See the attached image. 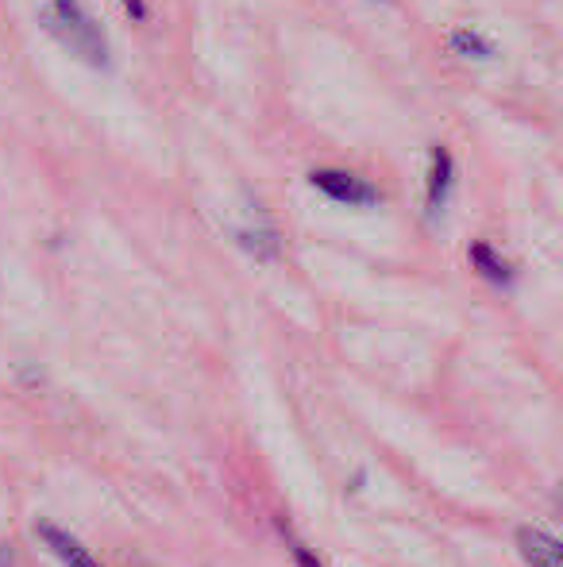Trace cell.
Instances as JSON below:
<instances>
[{"instance_id": "cell-1", "label": "cell", "mask_w": 563, "mask_h": 567, "mask_svg": "<svg viewBox=\"0 0 563 567\" xmlns=\"http://www.w3.org/2000/svg\"><path fill=\"white\" fill-rule=\"evenodd\" d=\"M39 20L70 54H77L90 66H108V35L93 23L82 0H46Z\"/></svg>"}, {"instance_id": "cell-2", "label": "cell", "mask_w": 563, "mask_h": 567, "mask_svg": "<svg viewBox=\"0 0 563 567\" xmlns=\"http://www.w3.org/2000/svg\"><path fill=\"white\" fill-rule=\"evenodd\" d=\"M309 186L321 189L329 202L347 205V209H371V205L383 202V189L371 186L367 178L352 171H336V166H321V171H309Z\"/></svg>"}, {"instance_id": "cell-3", "label": "cell", "mask_w": 563, "mask_h": 567, "mask_svg": "<svg viewBox=\"0 0 563 567\" xmlns=\"http://www.w3.org/2000/svg\"><path fill=\"white\" fill-rule=\"evenodd\" d=\"M451 182H456V158H451L448 147L436 143L428 151V186H425V213L428 217H440L444 205H448Z\"/></svg>"}, {"instance_id": "cell-4", "label": "cell", "mask_w": 563, "mask_h": 567, "mask_svg": "<svg viewBox=\"0 0 563 567\" xmlns=\"http://www.w3.org/2000/svg\"><path fill=\"white\" fill-rule=\"evenodd\" d=\"M35 533L43 537V545L54 553V560H59L62 567H105L97 560V556L90 553V548L82 545V540L74 537V533H66V529H59L54 522H39L35 525Z\"/></svg>"}, {"instance_id": "cell-5", "label": "cell", "mask_w": 563, "mask_h": 567, "mask_svg": "<svg viewBox=\"0 0 563 567\" xmlns=\"http://www.w3.org/2000/svg\"><path fill=\"white\" fill-rule=\"evenodd\" d=\"M518 553L529 567H563V548L556 533L536 529V525H521L518 529Z\"/></svg>"}, {"instance_id": "cell-6", "label": "cell", "mask_w": 563, "mask_h": 567, "mask_svg": "<svg viewBox=\"0 0 563 567\" xmlns=\"http://www.w3.org/2000/svg\"><path fill=\"white\" fill-rule=\"evenodd\" d=\"M471 262H475V270H479L487 282H494V286H510L513 282V262L510 259H502V255L494 251L490 244H471Z\"/></svg>"}, {"instance_id": "cell-7", "label": "cell", "mask_w": 563, "mask_h": 567, "mask_svg": "<svg viewBox=\"0 0 563 567\" xmlns=\"http://www.w3.org/2000/svg\"><path fill=\"white\" fill-rule=\"evenodd\" d=\"M448 47L456 54H463V59H494V43L475 28H456L448 35Z\"/></svg>"}, {"instance_id": "cell-8", "label": "cell", "mask_w": 563, "mask_h": 567, "mask_svg": "<svg viewBox=\"0 0 563 567\" xmlns=\"http://www.w3.org/2000/svg\"><path fill=\"white\" fill-rule=\"evenodd\" d=\"M282 537H285V545H290V553H293V564H298V567H324V564H321V556H316V553H313V548H309V545H301V540L293 537L290 529H285Z\"/></svg>"}, {"instance_id": "cell-9", "label": "cell", "mask_w": 563, "mask_h": 567, "mask_svg": "<svg viewBox=\"0 0 563 567\" xmlns=\"http://www.w3.org/2000/svg\"><path fill=\"white\" fill-rule=\"evenodd\" d=\"M124 4V12L132 16V20H147V4H143V0H121Z\"/></svg>"}]
</instances>
